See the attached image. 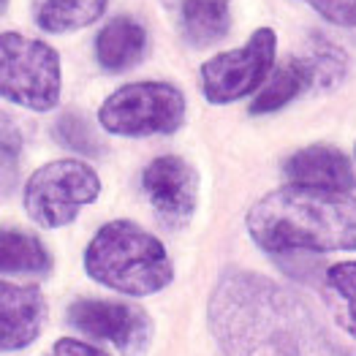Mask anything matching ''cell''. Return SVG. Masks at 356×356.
Here are the masks:
<instances>
[{
  "instance_id": "cell-1",
  "label": "cell",
  "mask_w": 356,
  "mask_h": 356,
  "mask_svg": "<svg viewBox=\"0 0 356 356\" xmlns=\"http://www.w3.org/2000/svg\"><path fill=\"white\" fill-rule=\"evenodd\" d=\"M207 318L223 356H346L307 299L259 272H223Z\"/></svg>"
},
{
  "instance_id": "cell-2",
  "label": "cell",
  "mask_w": 356,
  "mask_h": 356,
  "mask_svg": "<svg viewBox=\"0 0 356 356\" xmlns=\"http://www.w3.org/2000/svg\"><path fill=\"white\" fill-rule=\"evenodd\" d=\"M245 226L269 256L356 250V199L337 191L286 185L248 209Z\"/></svg>"
},
{
  "instance_id": "cell-3",
  "label": "cell",
  "mask_w": 356,
  "mask_h": 356,
  "mask_svg": "<svg viewBox=\"0 0 356 356\" xmlns=\"http://www.w3.org/2000/svg\"><path fill=\"white\" fill-rule=\"evenodd\" d=\"M85 272L104 289L128 297H149L175 280L163 242L134 220L104 223L85 248Z\"/></svg>"
},
{
  "instance_id": "cell-4",
  "label": "cell",
  "mask_w": 356,
  "mask_h": 356,
  "mask_svg": "<svg viewBox=\"0 0 356 356\" xmlns=\"http://www.w3.org/2000/svg\"><path fill=\"white\" fill-rule=\"evenodd\" d=\"M63 92L60 55L38 38L0 33V98L30 109L52 112Z\"/></svg>"
},
{
  "instance_id": "cell-5",
  "label": "cell",
  "mask_w": 356,
  "mask_h": 356,
  "mask_svg": "<svg viewBox=\"0 0 356 356\" xmlns=\"http://www.w3.org/2000/svg\"><path fill=\"white\" fill-rule=\"evenodd\" d=\"M101 196L98 172L76 158H60L38 166L25 182V212L41 229H63L79 218L82 207Z\"/></svg>"
},
{
  "instance_id": "cell-6",
  "label": "cell",
  "mask_w": 356,
  "mask_h": 356,
  "mask_svg": "<svg viewBox=\"0 0 356 356\" xmlns=\"http://www.w3.org/2000/svg\"><path fill=\"white\" fill-rule=\"evenodd\" d=\"M185 95L169 82H131L118 88L98 109V125L115 136L175 134L185 122Z\"/></svg>"
},
{
  "instance_id": "cell-7",
  "label": "cell",
  "mask_w": 356,
  "mask_h": 356,
  "mask_svg": "<svg viewBox=\"0 0 356 356\" xmlns=\"http://www.w3.org/2000/svg\"><path fill=\"white\" fill-rule=\"evenodd\" d=\"M277 35L272 28H259L239 49L220 52L202 65V92L209 104H234L253 95L267 82L275 65Z\"/></svg>"
},
{
  "instance_id": "cell-8",
  "label": "cell",
  "mask_w": 356,
  "mask_h": 356,
  "mask_svg": "<svg viewBox=\"0 0 356 356\" xmlns=\"http://www.w3.org/2000/svg\"><path fill=\"white\" fill-rule=\"evenodd\" d=\"M68 324L82 334L112 343L120 354H145L152 337V321L142 307L109 299H76L68 307Z\"/></svg>"
},
{
  "instance_id": "cell-9",
  "label": "cell",
  "mask_w": 356,
  "mask_h": 356,
  "mask_svg": "<svg viewBox=\"0 0 356 356\" xmlns=\"http://www.w3.org/2000/svg\"><path fill=\"white\" fill-rule=\"evenodd\" d=\"M142 188L158 220L169 229L191 223L199 204V175L179 155H161L149 161L142 172Z\"/></svg>"
},
{
  "instance_id": "cell-10",
  "label": "cell",
  "mask_w": 356,
  "mask_h": 356,
  "mask_svg": "<svg viewBox=\"0 0 356 356\" xmlns=\"http://www.w3.org/2000/svg\"><path fill=\"white\" fill-rule=\"evenodd\" d=\"M47 321V299L38 286L0 280V351H22L35 343Z\"/></svg>"
},
{
  "instance_id": "cell-11",
  "label": "cell",
  "mask_w": 356,
  "mask_h": 356,
  "mask_svg": "<svg viewBox=\"0 0 356 356\" xmlns=\"http://www.w3.org/2000/svg\"><path fill=\"white\" fill-rule=\"evenodd\" d=\"M283 175L291 185H299V188H318V191H337V193H348L356 185L354 166L348 155L329 145H310L294 152L286 161Z\"/></svg>"
},
{
  "instance_id": "cell-12",
  "label": "cell",
  "mask_w": 356,
  "mask_h": 356,
  "mask_svg": "<svg viewBox=\"0 0 356 356\" xmlns=\"http://www.w3.org/2000/svg\"><path fill=\"white\" fill-rule=\"evenodd\" d=\"M185 44L204 49L223 41L232 28V0H161Z\"/></svg>"
},
{
  "instance_id": "cell-13",
  "label": "cell",
  "mask_w": 356,
  "mask_h": 356,
  "mask_svg": "<svg viewBox=\"0 0 356 356\" xmlns=\"http://www.w3.org/2000/svg\"><path fill=\"white\" fill-rule=\"evenodd\" d=\"M147 30L134 17H115L95 35V60L106 71H128L147 55Z\"/></svg>"
},
{
  "instance_id": "cell-14",
  "label": "cell",
  "mask_w": 356,
  "mask_h": 356,
  "mask_svg": "<svg viewBox=\"0 0 356 356\" xmlns=\"http://www.w3.org/2000/svg\"><path fill=\"white\" fill-rule=\"evenodd\" d=\"M52 267L44 242L28 232L0 229V272L11 275H44Z\"/></svg>"
},
{
  "instance_id": "cell-15",
  "label": "cell",
  "mask_w": 356,
  "mask_h": 356,
  "mask_svg": "<svg viewBox=\"0 0 356 356\" xmlns=\"http://www.w3.org/2000/svg\"><path fill=\"white\" fill-rule=\"evenodd\" d=\"M305 90H310V74L305 68V63L299 58L283 63L272 76H267L264 88L256 92L250 112L253 115H269L283 109L286 104H291L297 95H302Z\"/></svg>"
},
{
  "instance_id": "cell-16",
  "label": "cell",
  "mask_w": 356,
  "mask_h": 356,
  "mask_svg": "<svg viewBox=\"0 0 356 356\" xmlns=\"http://www.w3.org/2000/svg\"><path fill=\"white\" fill-rule=\"evenodd\" d=\"M109 0H41L35 22L47 33H71L98 22Z\"/></svg>"
},
{
  "instance_id": "cell-17",
  "label": "cell",
  "mask_w": 356,
  "mask_h": 356,
  "mask_svg": "<svg viewBox=\"0 0 356 356\" xmlns=\"http://www.w3.org/2000/svg\"><path fill=\"white\" fill-rule=\"evenodd\" d=\"M299 60L305 63V68L310 74V88L316 90L337 88L348 74L346 52L321 35H313L307 41V49H305V55H299Z\"/></svg>"
},
{
  "instance_id": "cell-18",
  "label": "cell",
  "mask_w": 356,
  "mask_h": 356,
  "mask_svg": "<svg viewBox=\"0 0 356 356\" xmlns=\"http://www.w3.org/2000/svg\"><path fill=\"white\" fill-rule=\"evenodd\" d=\"M340 327L356 340V261H340L324 272Z\"/></svg>"
},
{
  "instance_id": "cell-19",
  "label": "cell",
  "mask_w": 356,
  "mask_h": 356,
  "mask_svg": "<svg viewBox=\"0 0 356 356\" xmlns=\"http://www.w3.org/2000/svg\"><path fill=\"white\" fill-rule=\"evenodd\" d=\"M55 136L60 139V145H65L68 149L85 152V155H98L101 145L90 128V122L76 112H65L55 125Z\"/></svg>"
},
{
  "instance_id": "cell-20",
  "label": "cell",
  "mask_w": 356,
  "mask_h": 356,
  "mask_svg": "<svg viewBox=\"0 0 356 356\" xmlns=\"http://www.w3.org/2000/svg\"><path fill=\"white\" fill-rule=\"evenodd\" d=\"M313 6L327 22L340 28H356V0H302Z\"/></svg>"
},
{
  "instance_id": "cell-21",
  "label": "cell",
  "mask_w": 356,
  "mask_h": 356,
  "mask_svg": "<svg viewBox=\"0 0 356 356\" xmlns=\"http://www.w3.org/2000/svg\"><path fill=\"white\" fill-rule=\"evenodd\" d=\"M47 356H109L106 351H101L98 346L76 340V337H60L58 343L49 348Z\"/></svg>"
},
{
  "instance_id": "cell-22",
  "label": "cell",
  "mask_w": 356,
  "mask_h": 356,
  "mask_svg": "<svg viewBox=\"0 0 356 356\" xmlns=\"http://www.w3.org/2000/svg\"><path fill=\"white\" fill-rule=\"evenodd\" d=\"M3 8H6V0H0V11H3Z\"/></svg>"
}]
</instances>
